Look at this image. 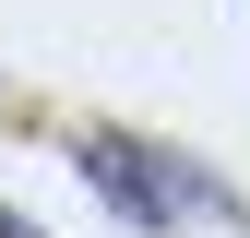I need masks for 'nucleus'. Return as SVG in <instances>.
Instances as JSON below:
<instances>
[{
  "instance_id": "nucleus-1",
  "label": "nucleus",
  "mask_w": 250,
  "mask_h": 238,
  "mask_svg": "<svg viewBox=\"0 0 250 238\" xmlns=\"http://www.w3.org/2000/svg\"><path fill=\"white\" fill-rule=\"evenodd\" d=\"M72 167H83V191H96L119 226H179V202H167V143H143V131H72Z\"/></svg>"
},
{
  "instance_id": "nucleus-2",
  "label": "nucleus",
  "mask_w": 250,
  "mask_h": 238,
  "mask_svg": "<svg viewBox=\"0 0 250 238\" xmlns=\"http://www.w3.org/2000/svg\"><path fill=\"white\" fill-rule=\"evenodd\" d=\"M0 238H48V226H24V215H12V202H0Z\"/></svg>"
}]
</instances>
